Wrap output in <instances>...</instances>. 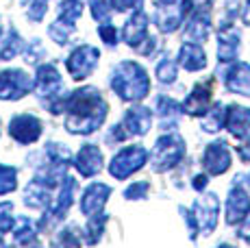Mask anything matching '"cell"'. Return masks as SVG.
<instances>
[{
	"instance_id": "cell-1",
	"label": "cell",
	"mask_w": 250,
	"mask_h": 248,
	"mask_svg": "<svg viewBox=\"0 0 250 248\" xmlns=\"http://www.w3.org/2000/svg\"><path fill=\"white\" fill-rule=\"evenodd\" d=\"M111 87L120 94L124 100H133V98H142L148 92V83H146V74L139 65L126 63L118 70V81H113Z\"/></svg>"
},
{
	"instance_id": "cell-2",
	"label": "cell",
	"mask_w": 250,
	"mask_h": 248,
	"mask_svg": "<svg viewBox=\"0 0 250 248\" xmlns=\"http://www.w3.org/2000/svg\"><path fill=\"white\" fill-rule=\"evenodd\" d=\"M146 161V152L144 148H126L111 161V174L118 179H124L131 172L139 170V165Z\"/></svg>"
},
{
	"instance_id": "cell-3",
	"label": "cell",
	"mask_w": 250,
	"mask_h": 248,
	"mask_svg": "<svg viewBox=\"0 0 250 248\" xmlns=\"http://www.w3.org/2000/svg\"><path fill=\"white\" fill-rule=\"evenodd\" d=\"M28 92V79L26 74L18 70L0 74V98H20L22 94Z\"/></svg>"
},
{
	"instance_id": "cell-4",
	"label": "cell",
	"mask_w": 250,
	"mask_h": 248,
	"mask_svg": "<svg viewBox=\"0 0 250 248\" xmlns=\"http://www.w3.org/2000/svg\"><path fill=\"white\" fill-rule=\"evenodd\" d=\"M96 59H98V52L94 48H89V46H83V48H79L70 57L68 68H70V72L74 74V79H83V76H87L91 70H94Z\"/></svg>"
},
{
	"instance_id": "cell-5",
	"label": "cell",
	"mask_w": 250,
	"mask_h": 248,
	"mask_svg": "<svg viewBox=\"0 0 250 248\" xmlns=\"http://www.w3.org/2000/svg\"><path fill=\"white\" fill-rule=\"evenodd\" d=\"M40 128H42V124L37 122L35 118H31V116H18V118H13L11 124H9V131H11V135L16 137V140L24 142V144L37 140V135H40Z\"/></svg>"
},
{
	"instance_id": "cell-6",
	"label": "cell",
	"mask_w": 250,
	"mask_h": 248,
	"mask_svg": "<svg viewBox=\"0 0 250 248\" xmlns=\"http://www.w3.org/2000/svg\"><path fill=\"white\" fill-rule=\"evenodd\" d=\"M230 164V157L224 144H213L207 148V155H205V165L211 170V172H224Z\"/></svg>"
},
{
	"instance_id": "cell-7",
	"label": "cell",
	"mask_w": 250,
	"mask_h": 248,
	"mask_svg": "<svg viewBox=\"0 0 250 248\" xmlns=\"http://www.w3.org/2000/svg\"><path fill=\"white\" fill-rule=\"evenodd\" d=\"M107 196H109V189L104 187V185H94V187H89L83 196V211L91 213L94 209H100L103 207V200Z\"/></svg>"
},
{
	"instance_id": "cell-8",
	"label": "cell",
	"mask_w": 250,
	"mask_h": 248,
	"mask_svg": "<svg viewBox=\"0 0 250 248\" xmlns=\"http://www.w3.org/2000/svg\"><path fill=\"white\" fill-rule=\"evenodd\" d=\"M98 168H100V152L96 148H91V146L81 150V155H79V170L81 172L94 174Z\"/></svg>"
},
{
	"instance_id": "cell-9",
	"label": "cell",
	"mask_w": 250,
	"mask_h": 248,
	"mask_svg": "<svg viewBox=\"0 0 250 248\" xmlns=\"http://www.w3.org/2000/svg\"><path fill=\"white\" fill-rule=\"evenodd\" d=\"M181 63L185 65L187 70H198L205 68V52L198 48V46H185L181 50Z\"/></svg>"
},
{
	"instance_id": "cell-10",
	"label": "cell",
	"mask_w": 250,
	"mask_h": 248,
	"mask_svg": "<svg viewBox=\"0 0 250 248\" xmlns=\"http://www.w3.org/2000/svg\"><path fill=\"white\" fill-rule=\"evenodd\" d=\"M16 187V172L11 168H4L0 165V194L9 192V189Z\"/></svg>"
}]
</instances>
